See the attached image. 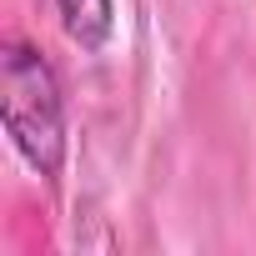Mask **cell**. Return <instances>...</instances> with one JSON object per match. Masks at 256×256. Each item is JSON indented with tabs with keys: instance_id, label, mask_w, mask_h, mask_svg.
Wrapping results in <instances>:
<instances>
[{
	"instance_id": "cell-1",
	"label": "cell",
	"mask_w": 256,
	"mask_h": 256,
	"mask_svg": "<svg viewBox=\"0 0 256 256\" xmlns=\"http://www.w3.org/2000/svg\"><path fill=\"white\" fill-rule=\"evenodd\" d=\"M0 110H6V131L16 151L30 161L40 176H60L66 166V106L56 70L40 50L26 40L0 46Z\"/></svg>"
},
{
	"instance_id": "cell-2",
	"label": "cell",
	"mask_w": 256,
	"mask_h": 256,
	"mask_svg": "<svg viewBox=\"0 0 256 256\" xmlns=\"http://www.w3.org/2000/svg\"><path fill=\"white\" fill-rule=\"evenodd\" d=\"M56 6H60V26H66V36H70V40H80L86 50L106 46L110 20H116L110 0H56Z\"/></svg>"
}]
</instances>
